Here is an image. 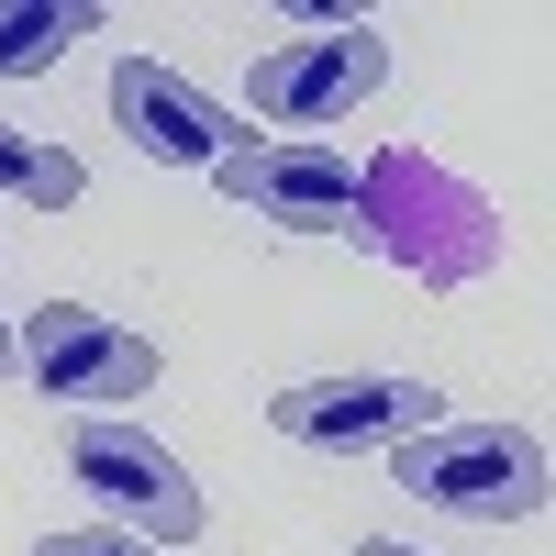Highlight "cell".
I'll use <instances>...</instances> for the list:
<instances>
[{
    "mask_svg": "<svg viewBox=\"0 0 556 556\" xmlns=\"http://www.w3.org/2000/svg\"><path fill=\"white\" fill-rule=\"evenodd\" d=\"M345 245H367L379 267L424 278V290H479V278L501 267V212H490V190H468L445 156L390 146V156L356 167V223H345Z\"/></svg>",
    "mask_w": 556,
    "mask_h": 556,
    "instance_id": "6da1fadb",
    "label": "cell"
},
{
    "mask_svg": "<svg viewBox=\"0 0 556 556\" xmlns=\"http://www.w3.org/2000/svg\"><path fill=\"white\" fill-rule=\"evenodd\" d=\"M390 479L424 513H456V523H534L545 490H556L545 445L523 424H434V434L390 445Z\"/></svg>",
    "mask_w": 556,
    "mask_h": 556,
    "instance_id": "7a4b0ae2",
    "label": "cell"
},
{
    "mask_svg": "<svg viewBox=\"0 0 556 556\" xmlns=\"http://www.w3.org/2000/svg\"><path fill=\"white\" fill-rule=\"evenodd\" d=\"M67 479L101 501V523L112 534H134V545H156V556H178L201 534V479L178 468V456L146 434V424H123V412H101V424H67Z\"/></svg>",
    "mask_w": 556,
    "mask_h": 556,
    "instance_id": "3957f363",
    "label": "cell"
},
{
    "mask_svg": "<svg viewBox=\"0 0 556 556\" xmlns=\"http://www.w3.org/2000/svg\"><path fill=\"white\" fill-rule=\"evenodd\" d=\"M12 345H23V379H34L45 401H67L78 424H101L112 401H146V390H156V334H134V323L89 312V301L23 312Z\"/></svg>",
    "mask_w": 556,
    "mask_h": 556,
    "instance_id": "277c9868",
    "label": "cell"
},
{
    "mask_svg": "<svg viewBox=\"0 0 556 556\" xmlns=\"http://www.w3.org/2000/svg\"><path fill=\"white\" fill-rule=\"evenodd\" d=\"M390 89V45L345 23V34H312V45H267V56L245 67V101L267 123H290V146H323L345 112H367Z\"/></svg>",
    "mask_w": 556,
    "mask_h": 556,
    "instance_id": "5b68a950",
    "label": "cell"
},
{
    "mask_svg": "<svg viewBox=\"0 0 556 556\" xmlns=\"http://www.w3.org/2000/svg\"><path fill=\"white\" fill-rule=\"evenodd\" d=\"M267 424L312 456H390L445 424V390L434 379H301L267 401Z\"/></svg>",
    "mask_w": 556,
    "mask_h": 556,
    "instance_id": "8992f818",
    "label": "cell"
},
{
    "mask_svg": "<svg viewBox=\"0 0 556 556\" xmlns=\"http://www.w3.org/2000/svg\"><path fill=\"white\" fill-rule=\"evenodd\" d=\"M112 134H123L146 167H223V156L245 146V112L212 101L201 78L156 67V56H123V67H112Z\"/></svg>",
    "mask_w": 556,
    "mask_h": 556,
    "instance_id": "52a82bcc",
    "label": "cell"
},
{
    "mask_svg": "<svg viewBox=\"0 0 556 556\" xmlns=\"http://www.w3.org/2000/svg\"><path fill=\"white\" fill-rule=\"evenodd\" d=\"M212 178H223L235 212L278 223V235H345V223H356V156H334V146H290V134H267V146H235Z\"/></svg>",
    "mask_w": 556,
    "mask_h": 556,
    "instance_id": "ba28073f",
    "label": "cell"
},
{
    "mask_svg": "<svg viewBox=\"0 0 556 556\" xmlns=\"http://www.w3.org/2000/svg\"><path fill=\"white\" fill-rule=\"evenodd\" d=\"M89 34H101V0H23V12H0V78H45Z\"/></svg>",
    "mask_w": 556,
    "mask_h": 556,
    "instance_id": "9c48e42d",
    "label": "cell"
},
{
    "mask_svg": "<svg viewBox=\"0 0 556 556\" xmlns=\"http://www.w3.org/2000/svg\"><path fill=\"white\" fill-rule=\"evenodd\" d=\"M0 201H23V212H78L89 201V167L67 146H45V134H12L0 123Z\"/></svg>",
    "mask_w": 556,
    "mask_h": 556,
    "instance_id": "30bf717a",
    "label": "cell"
},
{
    "mask_svg": "<svg viewBox=\"0 0 556 556\" xmlns=\"http://www.w3.org/2000/svg\"><path fill=\"white\" fill-rule=\"evenodd\" d=\"M34 556H156V545H134V534H112V523H67V534H45Z\"/></svg>",
    "mask_w": 556,
    "mask_h": 556,
    "instance_id": "8fae6325",
    "label": "cell"
},
{
    "mask_svg": "<svg viewBox=\"0 0 556 556\" xmlns=\"http://www.w3.org/2000/svg\"><path fill=\"white\" fill-rule=\"evenodd\" d=\"M356 556H434V545H401V534H367Z\"/></svg>",
    "mask_w": 556,
    "mask_h": 556,
    "instance_id": "7c38bea8",
    "label": "cell"
},
{
    "mask_svg": "<svg viewBox=\"0 0 556 556\" xmlns=\"http://www.w3.org/2000/svg\"><path fill=\"white\" fill-rule=\"evenodd\" d=\"M12 367H23V345H12V323H0V379H12Z\"/></svg>",
    "mask_w": 556,
    "mask_h": 556,
    "instance_id": "4fadbf2b",
    "label": "cell"
}]
</instances>
